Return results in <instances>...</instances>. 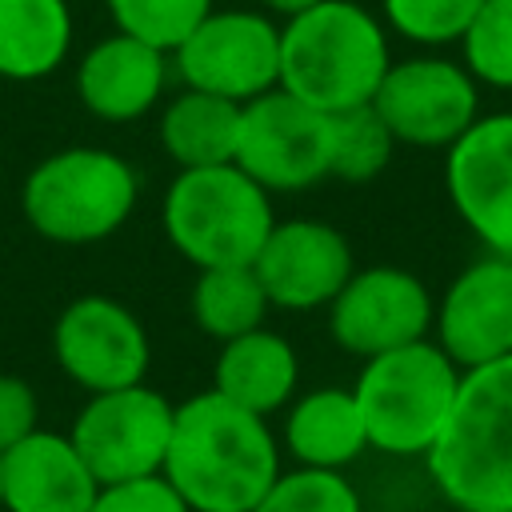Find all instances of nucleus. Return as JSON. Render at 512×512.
<instances>
[{"label":"nucleus","mask_w":512,"mask_h":512,"mask_svg":"<svg viewBox=\"0 0 512 512\" xmlns=\"http://www.w3.org/2000/svg\"><path fill=\"white\" fill-rule=\"evenodd\" d=\"M436 300L428 284L396 264L356 268L328 304V332L348 356H380L432 336Z\"/></svg>","instance_id":"nucleus-12"},{"label":"nucleus","mask_w":512,"mask_h":512,"mask_svg":"<svg viewBox=\"0 0 512 512\" xmlns=\"http://www.w3.org/2000/svg\"><path fill=\"white\" fill-rule=\"evenodd\" d=\"M432 340L460 372L512 356V256L488 252L448 280L432 312Z\"/></svg>","instance_id":"nucleus-15"},{"label":"nucleus","mask_w":512,"mask_h":512,"mask_svg":"<svg viewBox=\"0 0 512 512\" xmlns=\"http://www.w3.org/2000/svg\"><path fill=\"white\" fill-rule=\"evenodd\" d=\"M268 304L284 312H316L336 300V292L356 272L348 236L316 216L276 220L264 248L252 260Z\"/></svg>","instance_id":"nucleus-14"},{"label":"nucleus","mask_w":512,"mask_h":512,"mask_svg":"<svg viewBox=\"0 0 512 512\" xmlns=\"http://www.w3.org/2000/svg\"><path fill=\"white\" fill-rule=\"evenodd\" d=\"M140 200L136 168L100 144L56 148L32 164L20 184L24 224L64 248H84L116 236Z\"/></svg>","instance_id":"nucleus-4"},{"label":"nucleus","mask_w":512,"mask_h":512,"mask_svg":"<svg viewBox=\"0 0 512 512\" xmlns=\"http://www.w3.org/2000/svg\"><path fill=\"white\" fill-rule=\"evenodd\" d=\"M424 468L456 512L512 508V356L460 372L456 404Z\"/></svg>","instance_id":"nucleus-3"},{"label":"nucleus","mask_w":512,"mask_h":512,"mask_svg":"<svg viewBox=\"0 0 512 512\" xmlns=\"http://www.w3.org/2000/svg\"><path fill=\"white\" fill-rule=\"evenodd\" d=\"M252 512H364L356 484L332 468H284Z\"/></svg>","instance_id":"nucleus-24"},{"label":"nucleus","mask_w":512,"mask_h":512,"mask_svg":"<svg viewBox=\"0 0 512 512\" xmlns=\"http://www.w3.org/2000/svg\"><path fill=\"white\" fill-rule=\"evenodd\" d=\"M476 512H512V508H476Z\"/></svg>","instance_id":"nucleus-31"},{"label":"nucleus","mask_w":512,"mask_h":512,"mask_svg":"<svg viewBox=\"0 0 512 512\" xmlns=\"http://www.w3.org/2000/svg\"><path fill=\"white\" fill-rule=\"evenodd\" d=\"M188 308L196 328L216 344H224L232 336L260 328L272 304L252 264H224V268H196Z\"/></svg>","instance_id":"nucleus-22"},{"label":"nucleus","mask_w":512,"mask_h":512,"mask_svg":"<svg viewBox=\"0 0 512 512\" xmlns=\"http://www.w3.org/2000/svg\"><path fill=\"white\" fill-rule=\"evenodd\" d=\"M460 48V64L476 76V84L512 92V0H484L460 36Z\"/></svg>","instance_id":"nucleus-26"},{"label":"nucleus","mask_w":512,"mask_h":512,"mask_svg":"<svg viewBox=\"0 0 512 512\" xmlns=\"http://www.w3.org/2000/svg\"><path fill=\"white\" fill-rule=\"evenodd\" d=\"M96 492L68 432L36 428L0 452V512H88Z\"/></svg>","instance_id":"nucleus-17"},{"label":"nucleus","mask_w":512,"mask_h":512,"mask_svg":"<svg viewBox=\"0 0 512 512\" xmlns=\"http://www.w3.org/2000/svg\"><path fill=\"white\" fill-rule=\"evenodd\" d=\"M264 192H304L332 176V116L272 88L240 104L236 160Z\"/></svg>","instance_id":"nucleus-9"},{"label":"nucleus","mask_w":512,"mask_h":512,"mask_svg":"<svg viewBox=\"0 0 512 512\" xmlns=\"http://www.w3.org/2000/svg\"><path fill=\"white\" fill-rule=\"evenodd\" d=\"M168 76H172L168 52L128 32H112L80 56L76 100L88 116L104 124H132L160 104Z\"/></svg>","instance_id":"nucleus-16"},{"label":"nucleus","mask_w":512,"mask_h":512,"mask_svg":"<svg viewBox=\"0 0 512 512\" xmlns=\"http://www.w3.org/2000/svg\"><path fill=\"white\" fill-rule=\"evenodd\" d=\"M36 428H40L36 388L16 372H0V452L12 448L16 440H24Z\"/></svg>","instance_id":"nucleus-29"},{"label":"nucleus","mask_w":512,"mask_h":512,"mask_svg":"<svg viewBox=\"0 0 512 512\" xmlns=\"http://www.w3.org/2000/svg\"><path fill=\"white\" fill-rule=\"evenodd\" d=\"M396 152V140L372 104L332 116V176L344 184L376 180Z\"/></svg>","instance_id":"nucleus-23"},{"label":"nucleus","mask_w":512,"mask_h":512,"mask_svg":"<svg viewBox=\"0 0 512 512\" xmlns=\"http://www.w3.org/2000/svg\"><path fill=\"white\" fill-rule=\"evenodd\" d=\"M268 16H296V12H304V8H312V4H320V0H256Z\"/></svg>","instance_id":"nucleus-30"},{"label":"nucleus","mask_w":512,"mask_h":512,"mask_svg":"<svg viewBox=\"0 0 512 512\" xmlns=\"http://www.w3.org/2000/svg\"><path fill=\"white\" fill-rule=\"evenodd\" d=\"M456 388L460 368L432 336L368 356L352 384L368 448L384 456H428L448 424Z\"/></svg>","instance_id":"nucleus-6"},{"label":"nucleus","mask_w":512,"mask_h":512,"mask_svg":"<svg viewBox=\"0 0 512 512\" xmlns=\"http://www.w3.org/2000/svg\"><path fill=\"white\" fill-rule=\"evenodd\" d=\"M284 472L268 416H256L216 388L176 404L160 476L188 512H252Z\"/></svg>","instance_id":"nucleus-1"},{"label":"nucleus","mask_w":512,"mask_h":512,"mask_svg":"<svg viewBox=\"0 0 512 512\" xmlns=\"http://www.w3.org/2000/svg\"><path fill=\"white\" fill-rule=\"evenodd\" d=\"M280 452H288L300 468H332L344 472L352 460L368 452V432L352 388H312L292 396L284 408Z\"/></svg>","instance_id":"nucleus-19"},{"label":"nucleus","mask_w":512,"mask_h":512,"mask_svg":"<svg viewBox=\"0 0 512 512\" xmlns=\"http://www.w3.org/2000/svg\"><path fill=\"white\" fill-rule=\"evenodd\" d=\"M444 192L488 252L512 256V112L476 116L444 152Z\"/></svg>","instance_id":"nucleus-13"},{"label":"nucleus","mask_w":512,"mask_h":512,"mask_svg":"<svg viewBox=\"0 0 512 512\" xmlns=\"http://www.w3.org/2000/svg\"><path fill=\"white\" fill-rule=\"evenodd\" d=\"M372 108L396 144L448 152L480 116V84L460 60L432 52L404 56L388 64Z\"/></svg>","instance_id":"nucleus-10"},{"label":"nucleus","mask_w":512,"mask_h":512,"mask_svg":"<svg viewBox=\"0 0 512 512\" xmlns=\"http://www.w3.org/2000/svg\"><path fill=\"white\" fill-rule=\"evenodd\" d=\"M388 64V28L360 0H320L280 24V88L328 116L372 104Z\"/></svg>","instance_id":"nucleus-2"},{"label":"nucleus","mask_w":512,"mask_h":512,"mask_svg":"<svg viewBox=\"0 0 512 512\" xmlns=\"http://www.w3.org/2000/svg\"><path fill=\"white\" fill-rule=\"evenodd\" d=\"M72 36L68 0H0V80L36 84L60 72Z\"/></svg>","instance_id":"nucleus-20"},{"label":"nucleus","mask_w":512,"mask_h":512,"mask_svg":"<svg viewBox=\"0 0 512 512\" xmlns=\"http://www.w3.org/2000/svg\"><path fill=\"white\" fill-rule=\"evenodd\" d=\"M88 512H188V504L172 492L164 476H148L128 484H104Z\"/></svg>","instance_id":"nucleus-28"},{"label":"nucleus","mask_w":512,"mask_h":512,"mask_svg":"<svg viewBox=\"0 0 512 512\" xmlns=\"http://www.w3.org/2000/svg\"><path fill=\"white\" fill-rule=\"evenodd\" d=\"M296 384H300V356L288 344V336L272 332L268 324L224 340L212 364V388L256 416H272L288 408Z\"/></svg>","instance_id":"nucleus-18"},{"label":"nucleus","mask_w":512,"mask_h":512,"mask_svg":"<svg viewBox=\"0 0 512 512\" xmlns=\"http://www.w3.org/2000/svg\"><path fill=\"white\" fill-rule=\"evenodd\" d=\"M160 148L176 168H212L236 160V136H240V104L180 88L160 108Z\"/></svg>","instance_id":"nucleus-21"},{"label":"nucleus","mask_w":512,"mask_h":512,"mask_svg":"<svg viewBox=\"0 0 512 512\" xmlns=\"http://www.w3.org/2000/svg\"><path fill=\"white\" fill-rule=\"evenodd\" d=\"M116 32H128L160 52H172L208 12L212 0H104Z\"/></svg>","instance_id":"nucleus-27"},{"label":"nucleus","mask_w":512,"mask_h":512,"mask_svg":"<svg viewBox=\"0 0 512 512\" xmlns=\"http://www.w3.org/2000/svg\"><path fill=\"white\" fill-rule=\"evenodd\" d=\"M480 4L484 0H380V20L420 48H444L460 44Z\"/></svg>","instance_id":"nucleus-25"},{"label":"nucleus","mask_w":512,"mask_h":512,"mask_svg":"<svg viewBox=\"0 0 512 512\" xmlns=\"http://www.w3.org/2000/svg\"><path fill=\"white\" fill-rule=\"evenodd\" d=\"M160 224L168 244L196 268L252 264L264 248L276 212L272 192H264L240 164L176 168Z\"/></svg>","instance_id":"nucleus-5"},{"label":"nucleus","mask_w":512,"mask_h":512,"mask_svg":"<svg viewBox=\"0 0 512 512\" xmlns=\"http://www.w3.org/2000/svg\"><path fill=\"white\" fill-rule=\"evenodd\" d=\"M172 416H176V404L148 384L92 392L76 412L68 440L76 444V452L84 456L100 488L148 480V476H160L164 468Z\"/></svg>","instance_id":"nucleus-8"},{"label":"nucleus","mask_w":512,"mask_h":512,"mask_svg":"<svg viewBox=\"0 0 512 512\" xmlns=\"http://www.w3.org/2000/svg\"><path fill=\"white\" fill-rule=\"evenodd\" d=\"M168 60L184 88L248 104L280 88V24L264 8H212Z\"/></svg>","instance_id":"nucleus-7"},{"label":"nucleus","mask_w":512,"mask_h":512,"mask_svg":"<svg viewBox=\"0 0 512 512\" xmlns=\"http://www.w3.org/2000/svg\"><path fill=\"white\" fill-rule=\"evenodd\" d=\"M52 356L60 372L92 396V392L144 384L152 364V344H148V328L128 304L104 292H88L60 308L52 324Z\"/></svg>","instance_id":"nucleus-11"}]
</instances>
